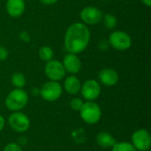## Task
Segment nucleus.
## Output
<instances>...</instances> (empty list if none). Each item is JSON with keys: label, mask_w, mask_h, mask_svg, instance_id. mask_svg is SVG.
Returning a JSON list of instances; mask_svg holds the SVG:
<instances>
[{"label": "nucleus", "mask_w": 151, "mask_h": 151, "mask_svg": "<svg viewBox=\"0 0 151 151\" xmlns=\"http://www.w3.org/2000/svg\"><path fill=\"white\" fill-rule=\"evenodd\" d=\"M32 94H33L34 96H38V95H40V89L36 88H34L33 90H32Z\"/></svg>", "instance_id": "c85d7f7f"}, {"label": "nucleus", "mask_w": 151, "mask_h": 151, "mask_svg": "<svg viewBox=\"0 0 151 151\" xmlns=\"http://www.w3.org/2000/svg\"><path fill=\"white\" fill-rule=\"evenodd\" d=\"M11 81L16 88H23L27 83L26 77L21 73H14L11 77Z\"/></svg>", "instance_id": "f3484780"}, {"label": "nucleus", "mask_w": 151, "mask_h": 151, "mask_svg": "<svg viewBox=\"0 0 151 151\" xmlns=\"http://www.w3.org/2000/svg\"><path fill=\"white\" fill-rule=\"evenodd\" d=\"M116 142V139L107 132H100L96 135V143L99 147L103 149L112 148V146Z\"/></svg>", "instance_id": "2eb2a0df"}, {"label": "nucleus", "mask_w": 151, "mask_h": 151, "mask_svg": "<svg viewBox=\"0 0 151 151\" xmlns=\"http://www.w3.org/2000/svg\"><path fill=\"white\" fill-rule=\"evenodd\" d=\"M3 151H23L20 145H19L18 143L16 142H11V143H8L4 148V150Z\"/></svg>", "instance_id": "4be33fe9"}, {"label": "nucleus", "mask_w": 151, "mask_h": 151, "mask_svg": "<svg viewBox=\"0 0 151 151\" xmlns=\"http://www.w3.org/2000/svg\"><path fill=\"white\" fill-rule=\"evenodd\" d=\"M83 101L79 98V97H75V98H73L71 101H70V107L72 110L75 111H79L83 104Z\"/></svg>", "instance_id": "412c9836"}, {"label": "nucleus", "mask_w": 151, "mask_h": 151, "mask_svg": "<svg viewBox=\"0 0 151 151\" xmlns=\"http://www.w3.org/2000/svg\"><path fill=\"white\" fill-rule=\"evenodd\" d=\"M91 33L87 25L74 22L68 27L64 37V47L68 53L80 54L88 46Z\"/></svg>", "instance_id": "f257e3e1"}, {"label": "nucleus", "mask_w": 151, "mask_h": 151, "mask_svg": "<svg viewBox=\"0 0 151 151\" xmlns=\"http://www.w3.org/2000/svg\"><path fill=\"white\" fill-rule=\"evenodd\" d=\"M39 1L45 5H51L58 2V0H39Z\"/></svg>", "instance_id": "a878e982"}, {"label": "nucleus", "mask_w": 151, "mask_h": 151, "mask_svg": "<svg viewBox=\"0 0 151 151\" xmlns=\"http://www.w3.org/2000/svg\"><path fill=\"white\" fill-rule=\"evenodd\" d=\"M81 94L82 97L87 101H95L99 97L102 92L101 84L99 81L90 79L86 81L83 84H81Z\"/></svg>", "instance_id": "1a4fd4ad"}, {"label": "nucleus", "mask_w": 151, "mask_h": 151, "mask_svg": "<svg viewBox=\"0 0 151 151\" xmlns=\"http://www.w3.org/2000/svg\"><path fill=\"white\" fill-rule=\"evenodd\" d=\"M5 10L10 17L19 18L25 12L26 3L24 0H7L5 3Z\"/></svg>", "instance_id": "ddd939ff"}, {"label": "nucleus", "mask_w": 151, "mask_h": 151, "mask_svg": "<svg viewBox=\"0 0 151 151\" xmlns=\"http://www.w3.org/2000/svg\"><path fill=\"white\" fill-rule=\"evenodd\" d=\"M4 126H5V119H4V118L0 114V132L4 129Z\"/></svg>", "instance_id": "bb28decb"}, {"label": "nucleus", "mask_w": 151, "mask_h": 151, "mask_svg": "<svg viewBox=\"0 0 151 151\" xmlns=\"http://www.w3.org/2000/svg\"><path fill=\"white\" fill-rule=\"evenodd\" d=\"M28 102V95L23 88H15L12 90L5 97V107L11 111H19Z\"/></svg>", "instance_id": "f03ea898"}, {"label": "nucleus", "mask_w": 151, "mask_h": 151, "mask_svg": "<svg viewBox=\"0 0 151 151\" xmlns=\"http://www.w3.org/2000/svg\"><path fill=\"white\" fill-rule=\"evenodd\" d=\"M65 72L71 74H77L81 70V61L80 58L73 53H67L62 61Z\"/></svg>", "instance_id": "9b49d317"}, {"label": "nucleus", "mask_w": 151, "mask_h": 151, "mask_svg": "<svg viewBox=\"0 0 151 151\" xmlns=\"http://www.w3.org/2000/svg\"><path fill=\"white\" fill-rule=\"evenodd\" d=\"M8 123L16 133H25L30 127L29 118L21 111H13L8 118Z\"/></svg>", "instance_id": "0eeeda50"}, {"label": "nucleus", "mask_w": 151, "mask_h": 151, "mask_svg": "<svg viewBox=\"0 0 151 151\" xmlns=\"http://www.w3.org/2000/svg\"><path fill=\"white\" fill-rule=\"evenodd\" d=\"M111 151H137L136 149L133 146L131 142H116L112 148Z\"/></svg>", "instance_id": "6ab92c4d"}, {"label": "nucleus", "mask_w": 151, "mask_h": 151, "mask_svg": "<svg viewBox=\"0 0 151 151\" xmlns=\"http://www.w3.org/2000/svg\"><path fill=\"white\" fill-rule=\"evenodd\" d=\"M142 2V4H144L147 7H150L151 6V0H141Z\"/></svg>", "instance_id": "c756f323"}, {"label": "nucleus", "mask_w": 151, "mask_h": 151, "mask_svg": "<svg viewBox=\"0 0 151 151\" xmlns=\"http://www.w3.org/2000/svg\"><path fill=\"white\" fill-rule=\"evenodd\" d=\"M27 143V137H20L19 141V145H26Z\"/></svg>", "instance_id": "cd10ccee"}, {"label": "nucleus", "mask_w": 151, "mask_h": 151, "mask_svg": "<svg viewBox=\"0 0 151 151\" xmlns=\"http://www.w3.org/2000/svg\"><path fill=\"white\" fill-rule=\"evenodd\" d=\"M103 12L95 6H86L80 12V18L85 25H97L102 21Z\"/></svg>", "instance_id": "9d476101"}, {"label": "nucleus", "mask_w": 151, "mask_h": 151, "mask_svg": "<svg viewBox=\"0 0 151 151\" xmlns=\"http://www.w3.org/2000/svg\"><path fill=\"white\" fill-rule=\"evenodd\" d=\"M44 73L50 81H59L65 77V70L61 61L51 59L46 62L44 66Z\"/></svg>", "instance_id": "423d86ee"}, {"label": "nucleus", "mask_w": 151, "mask_h": 151, "mask_svg": "<svg viewBox=\"0 0 151 151\" xmlns=\"http://www.w3.org/2000/svg\"><path fill=\"white\" fill-rule=\"evenodd\" d=\"M98 80L99 83L105 87H113L119 82V76L116 70L112 68H104L99 72Z\"/></svg>", "instance_id": "f8f14e48"}, {"label": "nucleus", "mask_w": 151, "mask_h": 151, "mask_svg": "<svg viewBox=\"0 0 151 151\" xmlns=\"http://www.w3.org/2000/svg\"><path fill=\"white\" fill-rule=\"evenodd\" d=\"M109 45L111 46L114 50L119 51H125L131 48L132 46V38L129 34L125 31L116 30L113 31L108 39Z\"/></svg>", "instance_id": "20e7f679"}, {"label": "nucleus", "mask_w": 151, "mask_h": 151, "mask_svg": "<svg viewBox=\"0 0 151 151\" xmlns=\"http://www.w3.org/2000/svg\"><path fill=\"white\" fill-rule=\"evenodd\" d=\"M102 21H103L104 27L107 29H113L118 25L117 18L113 14H111V13H105V14H104Z\"/></svg>", "instance_id": "a211bd4d"}, {"label": "nucleus", "mask_w": 151, "mask_h": 151, "mask_svg": "<svg viewBox=\"0 0 151 151\" xmlns=\"http://www.w3.org/2000/svg\"><path fill=\"white\" fill-rule=\"evenodd\" d=\"M63 88L58 81H49L40 88V96L47 102H54L62 96Z\"/></svg>", "instance_id": "39448f33"}, {"label": "nucleus", "mask_w": 151, "mask_h": 151, "mask_svg": "<svg viewBox=\"0 0 151 151\" xmlns=\"http://www.w3.org/2000/svg\"><path fill=\"white\" fill-rule=\"evenodd\" d=\"M81 82L78 77H76L74 74H72L64 81V88L65 90L70 94V95H76L81 91Z\"/></svg>", "instance_id": "4468645a"}, {"label": "nucleus", "mask_w": 151, "mask_h": 151, "mask_svg": "<svg viewBox=\"0 0 151 151\" xmlns=\"http://www.w3.org/2000/svg\"><path fill=\"white\" fill-rule=\"evenodd\" d=\"M108 46H109V42H108V41H104V40H103V41H101V42H99V49H100V50H107Z\"/></svg>", "instance_id": "393cba45"}, {"label": "nucleus", "mask_w": 151, "mask_h": 151, "mask_svg": "<svg viewBox=\"0 0 151 151\" xmlns=\"http://www.w3.org/2000/svg\"><path fill=\"white\" fill-rule=\"evenodd\" d=\"M132 144L137 151H149L151 148V136L144 128L134 132L131 137Z\"/></svg>", "instance_id": "6e6552de"}, {"label": "nucleus", "mask_w": 151, "mask_h": 151, "mask_svg": "<svg viewBox=\"0 0 151 151\" xmlns=\"http://www.w3.org/2000/svg\"><path fill=\"white\" fill-rule=\"evenodd\" d=\"M79 111L82 120L88 125L98 123L102 118V110L94 101H87L86 103H83Z\"/></svg>", "instance_id": "7ed1b4c3"}, {"label": "nucleus", "mask_w": 151, "mask_h": 151, "mask_svg": "<svg viewBox=\"0 0 151 151\" xmlns=\"http://www.w3.org/2000/svg\"><path fill=\"white\" fill-rule=\"evenodd\" d=\"M72 138L76 143H83L86 141V133L82 128H77L72 132Z\"/></svg>", "instance_id": "aec40b11"}, {"label": "nucleus", "mask_w": 151, "mask_h": 151, "mask_svg": "<svg viewBox=\"0 0 151 151\" xmlns=\"http://www.w3.org/2000/svg\"><path fill=\"white\" fill-rule=\"evenodd\" d=\"M38 57L41 60L44 62H48L51 59H53L54 57V51L51 47L50 46H42L38 50Z\"/></svg>", "instance_id": "dca6fc26"}, {"label": "nucleus", "mask_w": 151, "mask_h": 151, "mask_svg": "<svg viewBox=\"0 0 151 151\" xmlns=\"http://www.w3.org/2000/svg\"><path fill=\"white\" fill-rule=\"evenodd\" d=\"M9 52L5 47L0 46V61H4L8 58Z\"/></svg>", "instance_id": "b1692460"}, {"label": "nucleus", "mask_w": 151, "mask_h": 151, "mask_svg": "<svg viewBox=\"0 0 151 151\" xmlns=\"http://www.w3.org/2000/svg\"><path fill=\"white\" fill-rule=\"evenodd\" d=\"M19 39L24 42H29L30 40H31V36H30V34L27 32V31H21L19 34Z\"/></svg>", "instance_id": "5701e85b"}]
</instances>
